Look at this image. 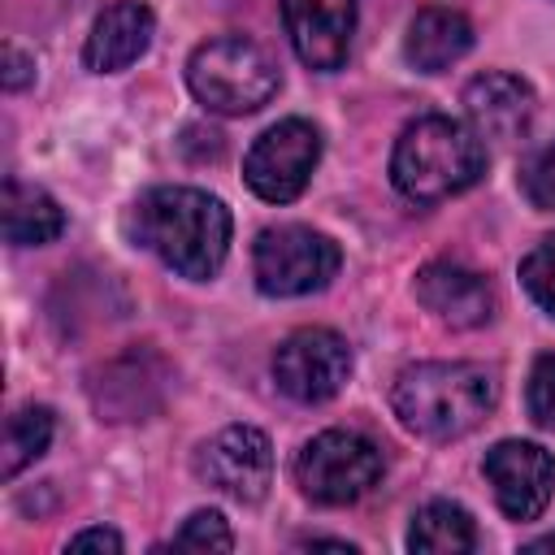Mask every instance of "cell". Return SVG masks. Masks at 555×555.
I'll use <instances>...</instances> for the list:
<instances>
[{
  "label": "cell",
  "instance_id": "obj_1",
  "mask_svg": "<svg viewBox=\"0 0 555 555\" xmlns=\"http://www.w3.org/2000/svg\"><path fill=\"white\" fill-rule=\"evenodd\" d=\"M130 238L191 282H208L230 251V208L199 186H152L130 204Z\"/></svg>",
  "mask_w": 555,
  "mask_h": 555
},
{
  "label": "cell",
  "instance_id": "obj_2",
  "mask_svg": "<svg viewBox=\"0 0 555 555\" xmlns=\"http://www.w3.org/2000/svg\"><path fill=\"white\" fill-rule=\"evenodd\" d=\"M499 399V382L490 369L468 360H425L399 373L390 403L403 429L429 442H451L477 429Z\"/></svg>",
  "mask_w": 555,
  "mask_h": 555
},
{
  "label": "cell",
  "instance_id": "obj_3",
  "mask_svg": "<svg viewBox=\"0 0 555 555\" xmlns=\"http://www.w3.org/2000/svg\"><path fill=\"white\" fill-rule=\"evenodd\" d=\"M486 173V143L473 126L429 113L399 130L390 152V182L412 204H438L468 191Z\"/></svg>",
  "mask_w": 555,
  "mask_h": 555
},
{
  "label": "cell",
  "instance_id": "obj_4",
  "mask_svg": "<svg viewBox=\"0 0 555 555\" xmlns=\"http://www.w3.org/2000/svg\"><path fill=\"white\" fill-rule=\"evenodd\" d=\"M278 65L273 56L243 39V35H217L208 43H199L186 61V87L191 95L221 117H243L256 113L273 100L278 91Z\"/></svg>",
  "mask_w": 555,
  "mask_h": 555
},
{
  "label": "cell",
  "instance_id": "obj_5",
  "mask_svg": "<svg viewBox=\"0 0 555 555\" xmlns=\"http://www.w3.org/2000/svg\"><path fill=\"white\" fill-rule=\"evenodd\" d=\"M295 481L321 507L356 503L382 481V451L356 429H325L299 447Z\"/></svg>",
  "mask_w": 555,
  "mask_h": 555
},
{
  "label": "cell",
  "instance_id": "obj_6",
  "mask_svg": "<svg viewBox=\"0 0 555 555\" xmlns=\"http://www.w3.org/2000/svg\"><path fill=\"white\" fill-rule=\"evenodd\" d=\"M338 243L312 225H269L256 234L251 273L256 286L273 299H295L330 286L338 273Z\"/></svg>",
  "mask_w": 555,
  "mask_h": 555
},
{
  "label": "cell",
  "instance_id": "obj_7",
  "mask_svg": "<svg viewBox=\"0 0 555 555\" xmlns=\"http://www.w3.org/2000/svg\"><path fill=\"white\" fill-rule=\"evenodd\" d=\"M321 160V130L304 117H286L278 126H269L243 160V178L247 186L269 199V204H291L304 195L312 169Z\"/></svg>",
  "mask_w": 555,
  "mask_h": 555
},
{
  "label": "cell",
  "instance_id": "obj_8",
  "mask_svg": "<svg viewBox=\"0 0 555 555\" xmlns=\"http://www.w3.org/2000/svg\"><path fill=\"white\" fill-rule=\"evenodd\" d=\"M351 377V347L338 330L304 325L273 351V382L295 403H325Z\"/></svg>",
  "mask_w": 555,
  "mask_h": 555
},
{
  "label": "cell",
  "instance_id": "obj_9",
  "mask_svg": "<svg viewBox=\"0 0 555 555\" xmlns=\"http://www.w3.org/2000/svg\"><path fill=\"white\" fill-rule=\"evenodd\" d=\"M195 473L238 503H260L273 481V447L256 425H225L199 447Z\"/></svg>",
  "mask_w": 555,
  "mask_h": 555
},
{
  "label": "cell",
  "instance_id": "obj_10",
  "mask_svg": "<svg viewBox=\"0 0 555 555\" xmlns=\"http://www.w3.org/2000/svg\"><path fill=\"white\" fill-rule=\"evenodd\" d=\"M481 473L494 490V503L512 520H538L555 490V460L546 447L525 438H503L486 451Z\"/></svg>",
  "mask_w": 555,
  "mask_h": 555
},
{
  "label": "cell",
  "instance_id": "obj_11",
  "mask_svg": "<svg viewBox=\"0 0 555 555\" xmlns=\"http://www.w3.org/2000/svg\"><path fill=\"white\" fill-rule=\"evenodd\" d=\"M282 26L308 69L334 74L351 52L356 0H282Z\"/></svg>",
  "mask_w": 555,
  "mask_h": 555
},
{
  "label": "cell",
  "instance_id": "obj_12",
  "mask_svg": "<svg viewBox=\"0 0 555 555\" xmlns=\"http://www.w3.org/2000/svg\"><path fill=\"white\" fill-rule=\"evenodd\" d=\"M412 295L421 299L425 312H434L442 325H455V330L486 325L490 312H494V291H490V282H486L477 269L455 264V260H429V264L416 273Z\"/></svg>",
  "mask_w": 555,
  "mask_h": 555
},
{
  "label": "cell",
  "instance_id": "obj_13",
  "mask_svg": "<svg viewBox=\"0 0 555 555\" xmlns=\"http://www.w3.org/2000/svg\"><path fill=\"white\" fill-rule=\"evenodd\" d=\"M533 108H538L533 87H529L525 78H516V74H503V69L477 74V78L464 87L468 126H473L481 139H494V143L525 139V130H529V121H533Z\"/></svg>",
  "mask_w": 555,
  "mask_h": 555
},
{
  "label": "cell",
  "instance_id": "obj_14",
  "mask_svg": "<svg viewBox=\"0 0 555 555\" xmlns=\"http://www.w3.org/2000/svg\"><path fill=\"white\" fill-rule=\"evenodd\" d=\"M152 35H156L152 9L143 0H117L91 22V35L82 43V61L95 74H117L147 52Z\"/></svg>",
  "mask_w": 555,
  "mask_h": 555
},
{
  "label": "cell",
  "instance_id": "obj_15",
  "mask_svg": "<svg viewBox=\"0 0 555 555\" xmlns=\"http://www.w3.org/2000/svg\"><path fill=\"white\" fill-rule=\"evenodd\" d=\"M473 48V22L455 9H421L403 35V56L421 74L451 69Z\"/></svg>",
  "mask_w": 555,
  "mask_h": 555
},
{
  "label": "cell",
  "instance_id": "obj_16",
  "mask_svg": "<svg viewBox=\"0 0 555 555\" xmlns=\"http://www.w3.org/2000/svg\"><path fill=\"white\" fill-rule=\"evenodd\" d=\"M61 230H65V212L43 186L17 178L4 182V238L13 247H43Z\"/></svg>",
  "mask_w": 555,
  "mask_h": 555
},
{
  "label": "cell",
  "instance_id": "obj_17",
  "mask_svg": "<svg viewBox=\"0 0 555 555\" xmlns=\"http://www.w3.org/2000/svg\"><path fill=\"white\" fill-rule=\"evenodd\" d=\"M408 546L421 551V555H464V551L477 546V525L460 503L434 499L412 516Z\"/></svg>",
  "mask_w": 555,
  "mask_h": 555
},
{
  "label": "cell",
  "instance_id": "obj_18",
  "mask_svg": "<svg viewBox=\"0 0 555 555\" xmlns=\"http://www.w3.org/2000/svg\"><path fill=\"white\" fill-rule=\"evenodd\" d=\"M52 442V412L43 403H26L4 421V442H0V477H17L26 464H35Z\"/></svg>",
  "mask_w": 555,
  "mask_h": 555
},
{
  "label": "cell",
  "instance_id": "obj_19",
  "mask_svg": "<svg viewBox=\"0 0 555 555\" xmlns=\"http://www.w3.org/2000/svg\"><path fill=\"white\" fill-rule=\"evenodd\" d=\"M520 286L529 291V299L555 317V234L538 238L533 251L520 260Z\"/></svg>",
  "mask_w": 555,
  "mask_h": 555
},
{
  "label": "cell",
  "instance_id": "obj_20",
  "mask_svg": "<svg viewBox=\"0 0 555 555\" xmlns=\"http://www.w3.org/2000/svg\"><path fill=\"white\" fill-rule=\"evenodd\" d=\"M520 191L538 212H555V139L533 147L520 165Z\"/></svg>",
  "mask_w": 555,
  "mask_h": 555
},
{
  "label": "cell",
  "instance_id": "obj_21",
  "mask_svg": "<svg viewBox=\"0 0 555 555\" xmlns=\"http://www.w3.org/2000/svg\"><path fill=\"white\" fill-rule=\"evenodd\" d=\"M169 546L173 551H230L234 546V533H230V525H225L221 512H195L169 538Z\"/></svg>",
  "mask_w": 555,
  "mask_h": 555
},
{
  "label": "cell",
  "instance_id": "obj_22",
  "mask_svg": "<svg viewBox=\"0 0 555 555\" xmlns=\"http://www.w3.org/2000/svg\"><path fill=\"white\" fill-rule=\"evenodd\" d=\"M525 408L533 416V425L555 429V356H538L529 369V386H525Z\"/></svg>",
  "mask_w": 555,
  "mask_h": 555
},
{
  "label": "cell",
  "instance_id": "obj_23",
  "mask_svg": "<svg viewBox=\"0 0 555 555\" xmlns=\"http://www.w3.org/2000/svg\"><path fill=\"white\" fill-rule=\"evenodd\" d=\"M126 542H121V533L117 529H104V525H95V529H82V533H74L69 542H65V551H121Z\"/></svg>",
  "mask_w": 555,
  "mask_h": 555
},
{
  "label": "cell",
  "instance_id": "obj_24",
  "mask_svg": "<svg viewBox=\"0 0 555 555\" xmlns=\"http://www.w3.org/2000/svg\"><path fill=\"white\" fill-rule=\"evenodd\" d=\"M30 74H35V61L9 43V48H4V87H9V91H17V87H26V82H30Z\"/></svg>",
  "mask_w": 555,
  "mask_h": 555
},
{
  "label": "cell",
  "instance_id": "obj_25",
  "mask_svg": "<svg viewBox=\"0 0 555 555\" xmlns=\"http://www.w3.org/2000/svg\"><path fill=\"white\" fill-rule=\"evenodd\" d=\"M525 551H555V533H546V538H533V542H525Z\"/></svg>",
  "mask_w": 555,
  "mask_h": 555
}]
</instances>
